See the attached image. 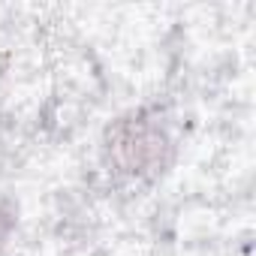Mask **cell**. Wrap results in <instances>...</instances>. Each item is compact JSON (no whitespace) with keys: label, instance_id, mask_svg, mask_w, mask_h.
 I'll list each match as a JSON object with an SVG mask.
<instances>
[{"label":"cell","instance_id":"obj_1","mask_svg":"<svg viewBox=\"0 0 256 256\" xmlns=\"http://www.w3.org/2000/svg\"><path fill=\"white\" fill-rule=\"evenodd\" d=\"M163 151H166L163 133L142 118L120 120L108 133V154L120 172H130V175L154 172L163 163Z\"/></svg>","mask_w":256,"mask_h":256}]
</instances>
